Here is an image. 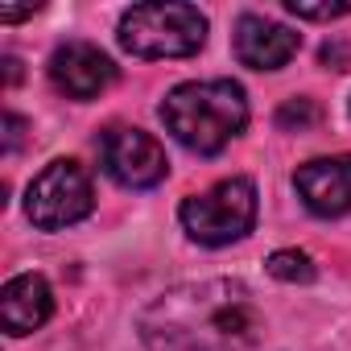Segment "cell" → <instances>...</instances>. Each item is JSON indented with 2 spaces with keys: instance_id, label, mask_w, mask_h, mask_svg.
Returning a JSON list of instances; mask_svg holds the SVG:
<instances>
[{
  "instance_id": "1",
  "label": "cell",
  "mask_w": 351,
  "mask_h": 351,
  "mask_svg": "<svg viewBox=\"0 0 351 351\" xmlns=\"http://www.w3.org/2000/svg\"><path fill=\"white\" fill-rule=\"evenodd\" d=\"M256 335L261 310L232 277L178 285L141 314V339L157 351H244Z\"/></svg>"
},
{
  "instance_id": "2",
  "label": "cell",
  "mask_w": 351,
  "mask_h": 351,
  "mask_svg": "<svg viewBox=\"0 0 351 351\" xmlns=\"http://www.w3.org/2000/svg\"><path fill=\"white\" fill-rule=\"evenodd\" d=\"M157 116L182 149L215 157L248 128V91L236 79H191L165 91Z\"/></svg>"
},
{
  "instance_id": "3",
  "label": "cell",
  "mask_w": 351,
  "mask_h": 351,
  "mask_svg": "<svg viewBox=\"0 0 351 351\" xmlns=\"http://www.w3.org/2000/svg\"><path fill=\"white\" fill-rule=\"evenodd\" d=\"M116 42L145 62L157 58H191L207 46V13L195 5H173V0H157V5H132L120 13Z\"/></svg>"
},
{
  "instance_id": "4",
  "label": "cell",
  "mask_w": 351,
  "mask_h": 351,
  "mask_svg": "<svg viewBox=\"0 0 351 351\" xmlns=\"http://www.w3.org/2000/svg\"><path fill=\"white\" fill-rule=\"evenodd\" d=\"M256 211H261L256 182L252 178H223L211 191H199V195L182 199L178 223L195 244L228 248V244L244 240L256 228Z\"/></svg>"
},
{
  "instance_id": "5",
  "label": "cell",
  "mask_w": 351,
  "mask_h": 351,
  "mask_svg": "<svg viewBox=\"0 0 351 351\" xmlns=\"http://www.w3.org/2000/svg\"><path fill=\"white\" fill-rule=\"evenodd\" d=\"M95 211V182L75 157H54L25 186V219L38 232H66Z\"/></svg>"
},
{
  "instance_id": "6",
  "label": "cell",
  "mask_w": 351,
  "mask_h": 351,
  "mask_svg": "<svg viewBox=\"0 0 351 351\" xmlns=\"http://www.w3.org/2000/svg\"><path fill=\"white\" fill-rule=\"evenodd\" d=\"M99 161L104 173L124 191H153L169 178V157L165 145L132 124H112L99 132Z\"/></svg>"
},
{
  "instance_id": "7",
  "label": "cell",
  "mask_w": 351,
  "mask_h": 351,
  "mask_svg": "<svg viewBox=\"0 0 351 351\" xmlns=\"http://www.w3.org/2000/svg\"><path fill=\"white\" fill-rule=\"evenodd\" d=\"M46 75H50L54 91H62L66 99L87 104V99H99L116 83V62L91 42H62L50 54Z\"/></svg>"
},
{
  "instance_id": "8",
  "label": "cell",
  "mask_w": 351,
  "mask_h": 351,
  "mask_svg": "<svg viewBox=\"0 0 351 351\" xmlns=\"http://www.w3.org/2000/svg\"><path fill=\"white\" fill-rule=\"evenodd\" d=\"M293 191L302 207L318 219H339L351 211V153L310 157L293 169Z\"/></svg>"
},
{
  "instance_id": "9",
  "label": "cell",
  "mask_w": 351,
  "mask_h": 351,
  "mask_svg": "<svg viewBox=\"0 0 351 351\" xmlns=\"http://www.w3.org/2000/svg\"><path fill=\"white\" fill-rule=\"evenodd\" d=\"M302 50V34L289 25L261 17V13H240L232 29V54L248 71H281L293 54Z\"/></svg>"
},
{
  "instance_id": "10",
  "label": "cell",
  "mask_w": 351,
  "mask_h": 351,
  "mask_svg": "<svg viewBox=\"0 0 351 351\" xmlns=\"http://www.w3.org/2000/svg\"><path fill=\"white\" fill-rule=\"evenodd\" d=\"M54 318V289L42 273H17L0 289V322L13 339L42 330Z\"/></svg>"
},
{
  "instance_id": "11",
  "label": "cell",
  "mask_w": 351,
  "mask_h": 351,
  "mask_svg": "<svg viewBox=\"0 0 351 351\" xmlns=\"http://www.w3.org/2000/svg\"><path fill=\"white\" fill-rule=\"evenodd\" d=\"M269 277H277L285 285H310L318 277V269H314L310 252H302V248H277L269 256Z\"/></svg>"
},
{
  "instance_id": "12",
  "label": "cell",
  "mask_w": 351,
  "mask_h": 351,
  "mask_svg": "<svg viewBox=\"0 0 351 351\" xmlns=\"http://www.w3.org/2000/svg\"><path fill=\"white\" fill-rule=\"evenodd\" d=\"M277 128L281 132H310L318 120H322V112H318V104L314 99H306V95H293V99H285L281 108H277Z\"/></svg>"
},
{
  "instance_id": "13",
  "label": "cell",
  "mask_w": 351,
  "mask_h": 351,
  "mask_svg": "<svg viewBox=\"0 0 351 351\" xmlns=\"http://www.w3.org/2000/svg\"><path fill=\"white\" fill-rule=\"evenodd\" d=\"M285 13H293L298 21H339V17H351V5H306V0H285Z\"/></svg>"
},
{
  "instance_id": "14",
  "label": "cell",
  "mask_w": 351,
  "mask_h": 351,
  "mask_svg": "<svg viewBox=\"0 0 351 351\" xmlns=\"http://www.w3.org/2000/svg\"><path fill=\"white\" fill-rule=\"evenodd\" d=\"M318 58H322V66H330V71H347V66H351V46H347V42H326V46L318 50Z\"/></svg>"
},
{
  "instance_id": "15",
  "label": "cell",
  "mask_w": 351,
  "mask_h": 351,
  "mask_svg": "<svg viewBox=\"0 0 351 351\" xmlns=\"http://www.w3.org/2000/svg\"><path fill=\"white\" fill-rule=\"evenodd\" d=\"M21 132H25V120L17 112H5V153L21 149Z\"/></svg>"
},
{
  "instance_id": "16",
  "label": "cell",
  "mask_w": 351,
  "mask_h": 351,
  "mask_svg": "<svg viewBox=\"0 0 351 351\" xmlns=\"http://www.w3.org/2000/svg\"><path fill=\"white\" fill-rule=\"evenodd\" d=\"M25 17H34V9H0V21H25Z\"/></svg>"
},
{
  "instance_id": "17",
  "label": "cell",
  "mask_w": 351,
  "mask_h": 351,
  "mask_svg": "<svg viewBox=\"0 0 351 351\" xmlns=\"http://www.w3.org/2000/svg\"><path fill=\"white\" fill-rule=\"evenodd\" d=\"M5 66H9V87H13V83L21 79V62H17V58H5Z\"/></svg>"
}]
</instances>
